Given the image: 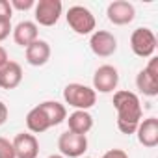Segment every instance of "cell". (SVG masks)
Returning a JSON list of instances; mask_svg holds the SVG:
<instances>
[{
  "mask_svg": "<svg viewBox=\"0 0 158 158\" xmlns=\"http://www.w3.org/2000/svg\"><path fill=\"white\" fill-rule=\"evenodd\" d=\"M114 108L117 112V128L123 134H136V128L141 121V102L136 93L119 89L114 93Z\"/></svg>",
  "mask_w": 158,
  "mask_h": 158,
  "instance_id": "1",
  "label": "cell"
},
{
  "mask_svg": "<svg viewBox=\"0 0 158 158\" xmlns=\"http://www.w3.org/2000/svg\"><path fill=\"white\" fill-rule=\"evenodd\" d=\"M63 101H65V104L73 106L74 110H86L88 112L91 106H95L97 93L89 86L73 82V84H67L63 88Z\"/></svg>",
  "mask_w": 158,
  "mask_h": 158,
  "instance_id": "2",
  "label": "cell"
},
{
  "mask_svg": "<svg viewBox=\"0 0 158 158\" xmlns=\"http://www.w3.org/2000/svg\"><path fill=\"white\" fill-rule=\"evenodd\" d=\"M65 19H67L69 28L78 35H91L97 26L95 15L86 6H71L67 10Z\"/></svg>",
  "mask_w": 158,
  "mask_h": 158,
  "instance_id": "3",
  "label": "cell"
},
{
  "mask_svg": "<svg viewBox=\"0 0 158 158\" xmlns=\"http://www.w3.org/2000/svg\"><path fill=\"white\" fill-rule=\"evenodd\" d=\"M58 149H60V154L65 158H82L84 152L88 151V138L82 134L65 130L58 138Z\"/></svg>",
  "mask_w": 158,
  "mask_h": 158,
  "instance_id": "4",
  "label": "cell"
},
{
  "mask_svg": "<svg viewBox=\"0 0 158 158\" xmlns=\"http://www.w3.org/2000/svg\"><path fill=\"white\" fill-rule=\"evenodd\" d=\"M130 48L138 58H151L156 50V35L151 28H136L130 35Z\"/></svg>",
  "mask_w": 158,
  "mask_h": 158,
  "instance_id": "5",
  "label": "cell"
},
{
  "mask_svg": "<svg viewBox=\"0 0 158 158\" xmlns=\"http://www.w3.org/2000/svg\"><path fill=\"white\" fill-rule=\"evenodd\" d=\"M34 11H35V24L54 26L63 13V4L61 0H39V2H35Z\"/></svg>",
  "mask_w": 158,
  "mask_h": 158,
  "instance_id": "6",
  "label": "cell"
},
{
  "mask_svg": "<svg viewBox=\"0 0 158 158\" xmlns=\"http://www.w3.org/2000/svg\"><path fill=\"white\" fill-rule=\"evenodd\" d=\"M89 48L99 58H110L117 50V37L108 30H95L89 37Z\"/></svg>",
  "mask_w": 158,
  "mask_h": 158,
  "instance_id": "7",
  "label": "cell"
},
{
  "mask_svg": "<svg viewBox=\"0 0 158 158\" xmlns=\"http://www.w3.org/2000/svg\"><path fill=\"white\" fill-rule=\"evenodd\" d=\"M119 84V71L114 65H101L93 74V91L97 93H114Z\"/></svg>",
  "mask_w": 158,
  "mask_h": 158,
  "instance_id": "8",
  "label": "cell"
},
{
  "mask_svg": "<svg viewBox=\"0 0 158 158\" xmlns=\"http://www.w3.org/2000/svg\"><path fill=\"white\" fill-rule=\"evenodd\" d=\"M106 17L115 26H127L136 19V8L127 0H114L106 8Z\"/></svg>",
  "mask_w": 158,
  "mask_h": 158,
  "instance_id": "9",
  "label": "cell"
},
{
  "mask_svg": "<svg viewBox=\"0 0 158 158\" xmlns=\"http://www.w3.org/2000/svg\"><path fill=\"white\" fill-rule=\"evenodd\" d=\"M11 143H13L17 158H37L39 156V141H37L35 134L19 132Z\"/></svg>",
  "mask_w": 158,
  "mask_h": 158,
  "instance_id": "10",
  "label": "cell"
},
{
  "mask_svg": "<svg viewBox=\"0 0 158 158\" xmlns=\"http://www.w3.org/2000/svg\"><path fill=\"white\" fill-rule=\"evenodd\" d=\"M136 136L143 147H147V149L156 147L158 145V119L156 117L141 119L136 128Z\"/></svg>",
  "mask_w": 158,
  "mask_h": 158,
  "instance_id": "11",
  "label": "cell"
},
{
  "mask_svg": "<svg viewBox=\"0 0 158 158\" xmlns=\"http://www.w3.org/2000/svg\"><path fill=\"white\" fill-rule=\"evenodd\" d=\"M24 56L32 67H43L50 60V45L45 39H37L24 48Z\"/></svg>",
  "mask_w": 158,
  "mask_h": 158,
  "instance_id": "12",
  "label": "cell"
},
{
  "mask_svg": "<svg viewBox=\"0 0 158 158\" xmlns=\"http://www.w3.org/2000/svg\"><path fill=\"white\" fill-rule=\"evenodd\" d=\"M13 41L19 45V47H23V48H26V47H30L34 41H37L39 39V30H37V24L35 23H32V21H21L15 28H13Z\"/></svg>",
  "mask_w": 158,
  "mask_h": 158,
  "instance_id": "13",
  "label": "cell"
},
{
  "mask_svg": "<svg viewBox=\"0 0 158 158\" xmlns=\"http://www.w3.org/2000/svg\"><path fill=\"white\" fill-rule=\"evenodd\" d=\"M21 82H23L21 63L10 60L4 67H0V88L2 89H15Z\"/></svg>",
  "mask_w": 158,
  "mask_h": 158,
  "instance_id": "14",
  "label": "cell"
},
{
  "mask_svg": "<svg viewBox=\"0 0 158 158\" xmlns=\"http://www.w3.org/2000/svg\"><path fill=\"white\" fill-rule=\"evenodd\" d=\"M65 121H67V125H69L67 130H71V132H74V134L86 136V134L93 128V117H91V114L86 112V110H74L73 114H69V117H67Z\"/></svg>",
  "mask_w": 158,
  "mask_h": 158,
  "instance_id": "15",
  "label": "cell"
},
{
  "mask_svg": "<svg viewBox=\"0 0 158 158\" xmlns=\"http://www.w3.org/2000/svg\"><path fill=\"white\" fill-rule=\"evenodd\" d=\"M26 127H28V130L32 134H41V132L52 128L50 123H48V119H47V115H45V112H43V108L39 104L34 106L28 112V115H26Z\"/></svg>",
  "mask_w": 158,
  "mask_h": 158,
  "instance_id": "16",
  "label": "cell"
},
{
  "mask_svg": "<svg viewBox=\"0 0 158 158\" xmlns=\"http://www.w3.org/2000/svg\"><path fill=\"white\" fill-rule=\"evenodd\" d=\"M39 106L43 108V112H45V115H47L50 127H58V125H61V123L67 119V110H65V106H63L61 102H58V101H45V102H41Z\"/></svg>",
  "mask_w": 158,
  "mask_h": 158,
  "instance_id": "17",
  "label": "cell"
},
{
  "mask_svg": "<svg viewBox=\"0 0 158 158\" xmlns=\"http://www.w3.org/2000/svg\"><path fill=\"white\" fill-rule=\"evenodd\" d=\"M136 88L139 93L147 97H156L158 95V76H152L145 69H141L136 76Z\"/></svg>",
  "mask_w": 158,
  "mask_h": 158,
  "instance_id": "18",
  "label": "cell"
},
{
  "mask_svg": "<svg viewBox=\"0 0 158 158\" xmlns=\"http://www.w3.org/2000/svg\"><path fill=\"white\" fill-rule=\"evenodd\" d=\"M0 158H17L13 143L6 138H0Z\"/></svg>",
  "mask_w": 158,
  "mask_h": 158,
  "instance_id": "19",
  "label": "cell"
},
{
  "mask_svg": "<svg viewBox=\"0 0 158 158\" xmlns=\"http://www.w3.org/2000/svg\"><path fill=\"white\" fill-rule=\"evenodd\" d=\"M11 10H19V11H26L35 8V0H11L10 2Z\"/></svg>",
  "mask_w": 158,
  "mask_h": 158,
  "instance_id": "20",
  "label": "cell"
},
{
  "mask_svg": "<svg viewBox=\"0 0 158 158\" xmlns=\"http://www.w3.org/2000/svg\"><path fill=\"white\" fill-rule=\"evenodd\" d=\"M11 32H13L11 21L10 19H0V43H2L4 39H8Z\"/></svg>",
  "mask_w": 158,
  "mask_h": 158,
  "instance_id": "21",
  "label": "cell"
},
{
  "mask_svg": "<svg viewBox=\"0 0 158 158\" xmlns=\"http://www.w3.org/2000/svg\"><path fill=\"white\" fill-rule=\"evenodd\" d=\"M11 15H13V10L10 6L8 0H0V19H10L11 21Z\"/></svg>",
  "mask_w": 158,
  "mask_h": 158,
  "instance_id": "22",
  "label": "cell"
},
{
  "mask_svg": "<svg viewBox=\"0 0 158 158\" xmlns=\"http://www.w3.org/2000/svg\"><path fill=\"white\" fill-rule=\"evenodd\" d=\"M102 158H128V154L123 149H110L102 154Z\"/></svg>",
  "mask_w": 158,
  "mask_h": 158,
  "instance_id": "23",
  "label": "cell"
},
{
  "mask_svg": "<svg viewBox=\"0 0 158 158\" xmlns=\"http://www.w3.org/2000/svg\"><path fill=\"white\" fill-rule=\"evenodd\" d=\"M6 119H8V106L0 101V125H4Z\"/></svg>",
  "mask_w": 158,
  "mask_h": 158,
  "instance_id": "24",
  "label": "cell"
},
{
  "mask_svg": "<svg viewBox=\"0 0 158 158\" xmlns=\"http://www.w3.org/2000/svg\"><path fill=\"white\" fill-rule=\"evenodd\" d=\"M10 61V56H8V50L2 47V45H0V67H4L6 63Z\"/></svg>",
  "mask_w": 158,
  "mask_h": 158,
  "instance_id": "25",
  "label": "cell"
},
{
  "mask_svg": "<svg viewBox=\"0 0 158 158\" xmlns=\"http://www.w3.org/2000/svg\"><path fill=\"white\" fill-rule=\"evenodd\" d=\"M48 158H65V156H61V154H50Z\"/></svg>",
  "mask_w": 158,
  "mask_h": 158,
  "instance_id": "26",
  "label": "cell"
},
{
  "mask_svg": "<svg viewBox=\"0 0 158 158\" xmlns=\"http://www.w3.org/2000/svg\"><path fill=\"white\" fill-rule=\"evenodd\" d=\"M84 158H91V156H84Z\"/></svg>",
  "mask_w": 158,
  "mask_h": 158,
  "instance_id": "27",
  "label": "cell"
}]
</instances>
